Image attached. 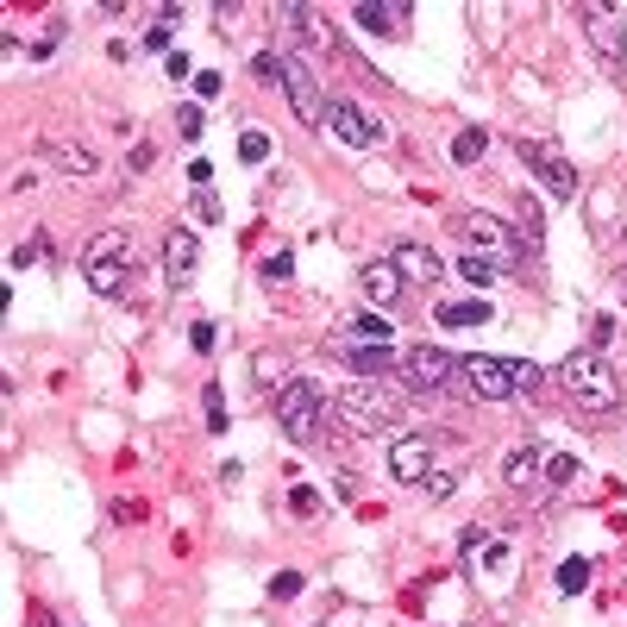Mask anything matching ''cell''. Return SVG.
<instances>
[{
    "instance_id": "cell-1",
    "label": "cell",
    "mask_w": 627,
    "mask_h": 627,
    "mask_svg": "<svg viewBox=\"0 0 627 627\" xmlns=\"http://www.w3.org/2000/svg\"><path fill=\"white\" fill-rule=\"evenodd\" d=\"M408 389H389V383H377V377H358V383H345L339 396H333V421L345 427V433H389L408 414Z\"/></svg>"
},
{
    "instance_id": "cell-2",
    "label": "cell",
    "mask_w": 627,
    "mask_h": 627,
    "mask_svg": "<svg viewBox=\"0 0 627 627\" xmlns=\"http://www.w3.org/2000/svg\"><path fill=\"white\" fill-rule=\"evenodd\" d=\"M270 408H276V427H283L289 446H320V433H327V414H333V396H327L320 383L295 377Z\"/></svg>"
},
{
    "instance_id": "cell-3",
    "label": "cell",
    "mask_w": 627,
    "mask_h": 627,
    "mask_svg": "<svg viewBox=\"0 0 627 627\" xmlns=\"http://www.w3.org/2000/svg\"><path fill=\"white\" fill-rule=\"evenodd\" d=\"M132 270H138L132 232L107 226V232H95V239H88V251H82V276H88V289H95V295H126Z\"/></svg>"
},
{
    "instance_id": "cell-4",
    "label": "cell",
    "mask_w": 627,
    "mask_h": 627,
    "mask_svg": "<svg viewBox=\"0 0 627 627\" xmlns=\"http://www.w3.org/2000/svg\"><path fill=\"white\" fill-rule=\"evenodd\" d=\"M546 370L521 358H464V383L477 389V402H515L527 389H540Z\"/></svg>"
},
{
    "instance_id": "cell-5",
    "label": "cell",
    "mask_w": 627,
    "mask_h": 627,
    "mask_svg": "<svg viewBox=\"0 0 627 627\" xmlns=\"http://www.w3.org/2000/svg\"><path fill=\"white\" fill-rule=\"evenodd\" d=\"M559 389H565V396H577L584 408H602V414H609V408L621 402L615 370L602 364V352H571V358L559 364Z\"/></svg>"
},
{
    "instance_id": "cell-6",
    "label": "cell",
    "mask_w": 627,
    "mask_h": 627,
    "mask_svg": "<svg viewBox=\"0 0 627 627\" xmlns=\"http://www.w3.org/2000/svg\"><path fill=\"white\" fill-rule=\"evenodd\" d=\"M458 239L471 245L477 258H490V264H521L527 251H533V245H527L502 214H464V220H458Z\"/></svg>"
},
{
    "instance_id": "cell-7",
    "label": "cell",
    "mask_w": 627,
    "mask_h": 627,
    "mask_svg": "<svg viewBox=\"0 0 627 627\" xmlns=\"http://www.w3.org/2000/svg\"><path fill=\"white\" fill-rule=\"evenodd\" d=\"M402 389L414 402H427V396H439V389L452 383V370H458V358L446 352V345H402Z\"/></svg>"
},
{
    "instance_id": "cell-8",
    "label": "cell",
    "mask_w": 627,
    "mask_h": 627,
    "mask_svg": "<svg viewBox=\"0 0 627 627\" xmlns=\"http://www.w3.org/2000/svg\"><path fill=\"white\" fill-rule=\"evenodd\" d=\"M515 157H521L533 176H540V189H546L552 201H571V195H577V170H571L565 151L540 145V138H515Z\"/></svg>"
},
{
    "instance_id": "cell-9",
    "label": "cell",
    "mask_w": 627,
    "mask_h": 627,
    "mask_svg": "<svg viewBox=\"0 0 627 627\" xmlns=\"http://www.w3.org/2000/svg\"><path fill=\"white\" fill-rule=\"evenodd\" d=\"M283 95H289V107H295L301 126H320V120H327V101H333V95H320L314 69L301 63V51H289V44H283Z\"/></svg>"
},
{
    "instance_id": "cell-10",
    "label": "cell",
    "mask_w": 627,
    "mask_h": 627,
    "mask_svg": "<svg viewBox=\"0 0 627 627\" xmlns=\"http://www.w3.org/2000/svg\"><path fill=\"white\" fill-rule=\"evenodd\" d=\"M439 446H452V439L446 433H402L396 446H389V477H396V483H427Z\"/></svg>"
},
{
    "instance_id": "cell-11",
    "label": "cell",
    "mask_w": 627,
    "mask_h": 627,
    "mask_svg": "<svg viewBox=\"0 0 627 627\" xmlns=\"http://www.w3.org/2000/svg\"><path fill=\"white\" fill-rule=\"evenodd\" d=\"M327 132L339 138L345 151H370V145H383V126L370 120V113H364L352 95H333V101H327Z\"/></svg>"
},
{
    "instance_id": "cell-12",
    "label": "cell",
    "mask_w": 627,
    "mask_h": 627,
    "mask_svg": "<svg viewBox=\"0 0 627 627\" xmlns=\"http://www.w3.org/2000/svg\"><path fill=\"white\" fill-rule=\"evenodd\" d=\"M389 264H396L402 283H414V289H433L439 276H446V258H439L433 245H421V239H402L396 251H389Z\"/></svg>"
},
{
    "instance_id": "cell-13",
    "label": "cell",
    "mask_w": 627,
    "mask_h": 627,
    "mask_svg": "<svg viewBox=\"0 0 627 627\" xmlns=\"http://www.w3.org/2000/svg\"><path fill=\"white\" fill-rule=\"evenodd\" d=\"M195 264H201V239L189 226H170L164 232V283L170 289H189L195 283Z\"/></svg>"
},
{
    "instance_id": "cell-14",
    "label": "cell",
    "mask_w": 627,
    "mask_h": 627,
    "mask_svg": "<svg viewBox=\"0 0 627 627\" xmlns=\"http://www.w3.org/2000/svg\"><path fill=\"white\" fill-rule=\"evenodd\" d=\"M358 289L370 295V308H402V270L396 264H389V258H377V264H364L358 270Z\"/></svg>"
},
{
    "instance_id": "cell-15",
    "label": "cell",
    "mask_w": 627,
    "mask_h": 627,
    "mask_svg": "<svg viewBox=\"0 0 627 627\" xmlns=\"http://www.w3.org/2000/svg\"><path fill=\"white\" fill-rule=\"evenodd\" d=\"M333 352L345 358V364H352L358 370V377H383V370H396L402 364V352H396V345H352V339H333Z\"/></svg>"
},
{
    "instance_id": "cell-16",
    "label": "cell",
    "mask_w": 627,
    "mask_h": 627,
    "mask_svg": "<svg viewBox=\"0 0 627 627\" xmlns=\"http://www.w3.org/2000/svg\"><path fill=\"white\" fill-rule=\"evenodd\" d=\"M502 483H508V490H533V483H546V452L540 446H515L502 458Z\"/></svg>"
},
{
    "instance_id": "cell-17",
    "label": "cell",
    "mask_w": 627,
    "mask_h": 627,
    "mask_svg": "<svg viewBox=\"0 0 627 627\" xmlns=\"http://www.w3.org/2000/svg\"><path fill=\"white\" fill-rule=\"evenodd\" d=\"M584 26L596 32V44L609 51L615 63H627V26H615V13L609 7H584Z\"/></svg>"
},
{
    "instance_id": "cell-18",
    "label": "cell",
    "mask_w": 627,
    "mask_h": 627,
    "mask_svg": "<svg viewBox=\"0 0 627 627\" xmlns=\"http://www.w3.org/2000/svg\"><path fill=\"white\" fill-rule=\"evenodd\" d=\"M38 164H51V170H63V176H88L101 164L88 145H38Z\"/></svg>"
},
{
    "instance_id": "cell-19",
    "label": "cell",
    "mask_w": 627,
    "mask_h": 627,
    "mask_svg": "<svg viewBox=\"0 0 627 627\" xmlns=\"http://www.w3.org/2000/svg\"><path fill=\"white\" fill-rule=\"evenodd\" d=\"M433 320H439V327H490L496 308H490V301H439Z\"/></svg>"
},
{
    "instance_id": "cell-20",
    "label": "cell",
    "mask_w": 627,
    "mask_h": 627,
    "mask_svg": "<svg viewBox=\"0 0 627 627\" xmlns=\"http://www.w3.org/2000/svg\"><path fill=\"white\" fill-rule=\"evenodd\" d=\"M251 377H258V383L270 389V402H276V396H283V389L295 383V377H289V358H283V352H258V358H251Z\"/></svg>"
},
{
    "instance_id": "cell-21",
    "label": "cell",
    "mask_w": 627,
    "mask_h": 627,
    "mask_svg": "<svg viewBox=\"0 0 627 627\" xmlns=\"http://www.w3.org/2000/svg\"><path fill=\"white\" fill-rule=\"evenodd\" d=\"M352 19H358V26L364 32H377V38H389V32H402V7H352Z\"/></svg>"
},
{
    "instance_id": "cell-22",
    "label": "cell",
    "mask_w": 627,
    "mask_h": 627,
    "mask_svg": "<svg viewBox=\"0 0 627 627\" xmlns=\"http://www.w3.org/2000/svg\"><path fill=\"white\" fill-rule=\"evenodd\" d=\"M483 151H490V132H483V126H464V132L452 138V164H477Z\"/></svg>"
},
{
    "instance_id": "cell-23",
    "label": "cell",
    "mask_w": 627,
    "mask_h": 627,
    "mask_svg": "<svg viewBox=\"0 0 627 627\" xmlns=\"http://www.w3.org/2000/svg\"><path fill=\"white\" fill-rule=\"evenodd\" d=\"M458 276H471V283H477V289H490V283H496V276H502V264H490V258H477V251H464V258H458Z\"/></svg>"
},
{
    "instance_id": "cell-24",
    "label": "cell",
    "mask_w": 627,
    "mask_h": 627,
    "mask_svg": "<svg viewBox=\"0 0 627 627\" xmlns=\"http://www.w3.org/2000/svg\"><path fill=\"white\" fill-rule=\"evenodd\" d=\"M345 339H370V345H389V320L383 314H352V333Z\"/></svg>"
},
{
    "instance_id": "cell-25",
    "label": "cell",
    "mask_w": 627,
    "mask_h": 627,
    "mask_svg": "<svg viewBox=\"0 0 627 627\" xmlns=\"http://www.w3.org/2000/svg\"><path fill=\"white\" fill-rule=\"evenodd\" d=\"M264 157H270V132L245 126V132H239V164H264Z\"/></svg>"
},
{
    "instance_id": "cell-26",
    "label": "cell",
    "mask_w": 627,
    "mask_h": 627,
    "mask_svg": "<svg viewBox=\"0 0 627 627\" xmlns=\"http://www.w3.org/2000/svg\"><path fill=\"white\" fill-rule=\"evenodd\" d=\"M289 515L295 521H314L320 515V490H314V483H295V490H289Z\"/></svg>"
},
{
    "instance_id": "cell-27",
    "label": "cell",
    "mask_w": 627,
    "mask_h": 627,
    "mask_svg": "<svg viewBox=\"0 0 627 627\" xmlns=\"http://www.w3.org/2000/svg\"><path fill=\"white\" fill-rule=\"evenodd\" d=\"M584 584H590V559H565L559 565V590L565 596H584Z\"/></svg>"
},
{
    "instance_id": "cell-28",
    "label": "cell",
    "mask_w": 627,
    "mask_h": 627,
    "mask_svg": "<svg viewBox=\"0 0 627 627\" xmlns=\"http://www.w3.org/2000/svg\"><path fill=\"white\" fill-rule=\"evenodd\" d=\"M295 276V251H270L264 258V283H289Z\"/></svg>"
},
{
    "instance_id": "cell-29",
    "label": "cell",
    "mask_w": 627,
    "mask_h": 627,
    "mask_svg": "<svg viewBox=\"0 0 627 627\" xmlns=\"http://www.w3.org/2000/svg\"><path fill=\"white\" fill-rule=\"evenodd\" d=\"M189 214H195L201 226H220V201H214V195L201 189V195H189Z\"/></svg>"
},
{
    "instance_id": "cell-30",
    "label": "cell",
    "mask_w": 627,
    "mask_h": 627,
    "mask_svg": "<svg viewBox=\"0 0 627 627\" xmlns=\"http://www.w3.org/2000/svg\"><path fill=\"white\" fill-rule=\"evenodd\" d=\"M577 477V458H565V452H546V483H571Z\"/></svg>"
},
{
    "instance_id": "cell-31",
    "label": "cell",
    "mask_w": 627,
    "mask_h": 627,
    "mask_svg": "<svg viewBox=\"0 0 627 627\" xmlns=\"http://www.w3.org/2000/svg\"><path fill=\"white\" fill-rule=\"evenodd\" d=\"M270 596H276V602H295V596H301V571H276V577H270Z\"/></svg>"
},
{
    "instance_id": "cell-32",
    "label": "cell",
    "mask_w": 627,
    "mask_h": 627,
    "mask_svg": "<svg viewBox=\"0 0 627 627\" xmlns=\"http://www.w3.org/2000/svg\"><path fill=\"white\" fill-rule=\"evenodd\" d=\"M421 490H427V496H452V490H458V464H452V471H433Z\"/></svg>"
},
{
    "instance_id": "cell-33",
    "label": "cell",
    "mask_w": 627,
    "mask_h": 627,
    "mask_svg": "<svg viewBox=\"0 0 627 627\" xmlns=\"http://www.w3.org/2000/svg\"><path fill=\"white\" fill-rule=\"evenodd\" d=\"M201 126H207L201 107H176V132H182V138H201Z\"/></svg>"
},
{
    "instance_id": "cell-34",
    "label": "cell",
    "mask_w": 627,
    "mask_h": 627,
    "mask_svg": "<svg viewBox=\"0 0 627 627\" xmlns=\"http://www.w3.org/2000/svg\"><path fill=\"white\" fill-rule=\"evenodd\" d=\"M151 164H157V145H132V157H126V170H132V176H145Z\"/></svg>"
},
{
    "instance_id": "cell-35",
    "label": "cell",
    "mask_w": 627,
    "mask_h": 627,
    "mask_svg": "<svg viewBox=\"0 0 627 627\" xmlns=\"http://www.w3.org/2000/svg\"><path fill=\"white\" fill-rule=\"evenodd\" d=\"M189 345H195V352H214V320H195V327H189Z\"/></svg>"
},
{
    "instance_id": "cell-36",
    "label": "cell",
    "mask_w": 627,
    "mask_h": 627,
    "mask_svg": "<svg viewBox=\"0 0 627 627\" xmlns=\"http://www.w3.org/2000/svg\"><path fill=\"white\" fill-rule=\"evenodd\" d=\"M207 427L226 433V402H220V389H207Z\"/></svg>"
},
{
    "instance_id": "cell-37",
    "label": "cell",
    "mask_w": 627,
    "mask_h": 627,
    "mask_svg": "<svg viewBox=\"0 0 627 627\" xmlns=\"http://www.w3.org/2000/svg\"><path fill=\"white\" fill-rule=\"evenodd\" d=\"M189 182H195V189H207V182H214V164H207V157H189Z\"/></svg>"
},
{
    "instance_id": "cell-38",
    "label": "cell",
    "mask_w": 627,
    "mask_h": 627,
    "mask_svg": "<svg viewBox=\"0 0 627 627\" xmlns=\"http://www.w3.org/2000/svg\"><path fill=\"white\" fill-rule=\"evenodd\" d=\"M195 95H220V69H201V76H195Z\"/></svg>"
}]
</instances>
